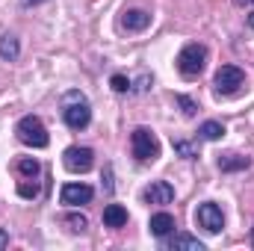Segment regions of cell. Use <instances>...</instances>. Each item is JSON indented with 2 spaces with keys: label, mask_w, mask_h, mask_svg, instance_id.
Returning <instances> with one entry per match:
<instances>
[{
  "label": "cell",
  "mask_w": 254,
  "mask_h": 251,
  "mask_svg": "<svg viewBox=\"0 0 254 251\" xmlns=\"http://www.w3.org/2000/svg\"><path fill=\"white\" fill-rule=\"evenodd\" d=\"M63 119H65V125L71 127V130L89 127V122H92V107H89V101H86L83 92L71 89V92L63 95Z\"/></svg>",
  "instance_id": "obj_1"
},
{
  "label": "cell",
  "mask_w": 254,
  "mask_h": 251,
  "mask_svg": "<svg viewBox=\"0 0 254 251\" xmlns=\"http://www.w3.org/2000/svg\"><path fill=\"white\" fill-rule=\"evenodd\" d=\"M15 136H18V142H24V145H30V148H48V142H51L48 127L42 125L39 116H24V119L15 125Z\"/></svg>",
  "instance_id": "obj_2"
},
{
  "label": "cell",
  "mask_w": 254,
  "mask_h": 251,
  "mask_svg": "<svg viewBox=\"0 0 254 251\" xmlns=\"http://www.w3.org/2000/svg\"><path fill=\"white\" fill-rule=\"evenodd\" d=\"M130 148H133V157L139 163H154L160 157V142L154 136V130L148 127H136L133 136H130Z\"/></svg>",
  "instance_id": "obj_3"
},
{
  "label": "cell",
  "mask_w": 254,
  "mask_h": 251,
  "mask_svg": "<svg viewBox=\"0 0 254 251\" xmlns=\"http://www.w3.org/2000/svg\"><path fill=\"white\" fill-rule=\"evenodd\" d=\"M243 86H246V74H243V68H237V65H222V68L216 71V77H213V89H216L219 98L237 95Z\"/></svg>",
  "instance_id": "obj_4"
},
{
  "label": "cell",
  "mask_w": 254,
  "mask_h": 251,
  "mask_svg": "<svg viewBox=\"0 0 254 251\" xmlns=\"http://www.w3.org/2000/svg\"><path fill=\"white\" fill-rule=\"evenodd\" d=\"M204 65H207V48L198 45V42L187 45V48L178 54V71H181L184 77H198V74L204 71Z\"/></svg>",
  "instance_id": "obj_5"
},
{
  "label": "cell",
  "mask_w": 254,
  "mask_h": 251,
  "mask_svg": "<svg viewBox=\"0 0 254 251\" xmlns=\"http://www.w3.org/2000/svg\"><path fill=\"white\" fill-rule=\"evenodd\" d=\"M195 222H198V228H204L207 234H219V231L225 228V213H222L219 204L204 201V204H198V210H195Z\"/></svg>",
  "instance_id": "obj_6"
},
{
  "label": "cell",
  "mask_w": 254,
  "mask_h": 251,
  "mask_svg": "<svg viewBox=\"0 0 254 251\" xmlns=\"http://www.w3.org/2000/svg\"><path fill=\"white\" fill-rule=\"evenodd\" d=\"M63 163H65V169H68V172H74V175H86V172L95 166V151H92V148L71 145V148H65Z\"/></svg>",
  "instance_id": "obj_7"
},
{
  "label": "cell",
  "mask_w": 254,
  "mask_h": 251,
  "mask_svg": "<svg viewBox=\"0 0 254 251\" xmlns=\"http://www.w3.org/2000/svg\"><path fill=\"white\" fill-rule=\"evenodd\" d=\"M92 195H95V189L89 187V184H65L63 192H60L63 204H68V207H80V204H89V201H92Z\"/></svg>",
  "instance_id": "obj_8"
},
{
  "label": "cell",
  "mask_w": 254,
  "mask_h": 251,
  "mask_svg": "<svg viewBox=\"0 0 254 251\" xmlns=\"http://www.w3.org/2000/svg\"><path fill=\"white\" fill-rule=\"evenodd\" d=\"M172 198H175V187L169 181H154L151 187L142 189L145 204H172Z\"/></svg>",
  "instance_id": "obj_9"
},
{
  "label": "cell",
  "mask_w": 254,
  "mask_h": 251,
  "mask_svg": "<svg viewBox=\"0 0 254 251\" xmlns=\"http://www.w3.org/2000/svg\"><path fill=\"white\" fill-rule=\"evenodd\" d=\"M148 24H151V15L145 9H127V12H122V27L130 30V33H139Z\"/></svg>",
  "instance_id": "obj_10"
},
{
  "label": "cell",
  "mask_w": 254,
  "mask_h": 251,
  "mask_svg": "<svg viewBox=\"0 0 254 251\" xmlns=\"http://www.w3.org/2000/svg\"><path fill=\"white\" fill-rule=\"evenodd\" d=\"M148 231H151L154 237H169V234L175 231V216H169V213H157V216H151Z\"/></svg>",
  "instance_id": "obj_11"
},
{
  "label": "cell",
  "mask_w": 254,
  "mask_h": 251,
  "mask_svg": "<svg viewBox=\"0 0 254 251\" xmlns=\"http://www.w3.org/2000/svg\"><path fill=\"white\" fill-rule=\"evenodd\" d=\"M249 166H252V157H243V154H222L219 157L222 172H246Z\"/></svg>",
  "instance_id": "obj_12"
},
{
  "label": "cell",
  "mask_w": 254,
  "mask_h": 251,
  "mask_svg": "<svg viewBox=\"0 0 254 251\" xmlns=\"http://www.w3.org/2000/svg\"><path fill=\"white\" fill-rule=\"evenodd\" d=\"M104 225H107V228H125L127 225V210L122 204H107V207H104Z\"/></svg>",
  "instance_id": "obj_13"
},
{
  "label": "cell",
  "mask_w": 254,
  "mask_h": 251,
  "mask_svg": "<svg viewBox=\"0 0 254 251\" xmlns=\"http://www.w3.org/2000/svg\"><path fill=\"white\" fill-rule=\"evenodd\" d=\"M169 249L172 251H204V243L190 237V234H178V237H172Z\"/></svg>",
  "instance_id": "obj_14"
},
{
  "label": "cell",
  "mask_w": 254,
  "mask_h": 251,
  "mask_svg": "<svg viewBox=\"0 0 254 251\" xmlns=\"http://www.w3.org/2000/svg\"><path fill=\"white\" fill-rule=\"evenodd\" d=\"M198 136H201L204 142H219V139L225 136V125H222V122H204V125L198 127Z\"/></svg>",
  "instance_id": "obj_15"
},
{
  "label": "cell",
  "mask_w": 254,
  "mask_h": 251,
  "mask_svg": "<svg viewBox=\"0 0 254 251\" xmlns=\"http://www.w3.org/2000/svg\"><path fill=\"white\" fill-rule=\"evenodd\" d=\"M18 54H21L18 39H15V36H9V33H6V36H0V57L12 63V60H18Z\"/></svg>",
  "instance_id": "obj_16"
},
{
  "label": "cell",
  "mask_w": 254,
  "mask_h": 251,
  "mask_svg": "<svg viewBox=\"0 0 254 251\" xmlns=\"http://www.w3.org/2000/svg\"><path fill=\"white\" fill-rule=\"evenodd\" d=\"M18 175L21 178H30V181H36L39 178V172H42V166H39V160H33V157H24V160H18Z\"/></svg>",
  "instance_id": "obj_17"
},
{
  "label": "cell",
  "mask_w": 254,
  "mask_h": 251,
  "mask_svg": "<svg viewBox=\"0 0 254 251\" xmlns=\"http://www.w3.org/2000/svg\"><path fill=\"white\" fill-rule=\"evenodd\" d=\"M63 222L71 228V231H74V234H83V231L89 228V222H86V216H83V213H68Z\"/></svg>",
  "instance_id": "obj_18"
},
{
  "label": "cell",
  "mask_w": 254,
  "mask_h": 251,
  "mask_svg": "<svg viewBox=\"0 0 254 251\" xmlns=\"http://www.w3.org/2000/svg\"><path fill=\"white\" fill-rule=\"evenodd\" d=\"M172 145H175V151H178V154H181L184 160H195V157H198V148H195L192 142H184V139H175Z\"/></svg>",
  "instance_id": "obj_19"
},
{
  "label": "cell",
  "mask_w": 254,
  "mask_h": 251,
  "mask_svg": "<svg viewBox=\"0 0 254 251\" xmlns=\"http://www.w3.org/2000/svg\"><path fill=\"white\" fill-rule=\"evenodd\" d=\"M175 101H178V107H181V110H184V116H195V113H198V101H192L190 95H175Z\"/></svg>",
  "instance_id": "obj_20"
},
{
  "label": "cell",
  "mask_w": 254,
  "mask_h": 251,
  "mask_svg": "<svg viewBox=\"0 0 254 251\" xmlns=\"http://www.w3.org/2000/svg\"><path fill=\"white\" fill-rule=\"evenodd\" d=\"M18 195L21 198H36L39 195V184L36 181L30 184V178H24V184H18Z\"/></svg>",
  "instance_id": "obj_21"
},
{
  "label": "cell",
  "mask_w": 254,
  "mask_h": 251,
  "mask_svg": "<svg viewBox=\"0 0 254 251\" xmlns=\"http://www.w3.org/2000/svg\"><path fill=\"white\" fill-rule=\"evenodd\" d=\"M110 86H113L116 92H130V89H133V83L127 80L125 74H113V77H110Z\"/></svg>",
  "instance_id": "obj_22"
},
{
  "label": "cell",
  "mask_w": 254,
  "mask_h": 251,
  "mask_svg": "<svg viewBox=\"0 0 254 251\" xmlns=\"http://www.w3.org/2000/svg\"><path fill=\"white\" fill-rule=\"evenodd\" d=\"M104 189H107V192H113V169H110V166L104 169Z\"/></svg>",
  "instance_id": "obj_23"
},
{
  "label": "cell",
  "mask_w": 254,
  "mask_h": 251,
  "mask_svg": "<svg viewBox=\"0 0 254 251\" xmlns=\"http://www.w3.org/2000/svg\"><path fill=\"white\" fill-rule=\"evenodd\" d=\"M148 83H151V77H148V74H142V77H139V83H136V92H145V89H148Z\"/></svg>",
  "instance_id": "obj_24"
},
{
  "label": "cell",
  "mask_w": 254,
  "mask_h": 251,
  "mask_svg": "<svg viewBox=\"0 0 254 251\" xmlns=\"http://www.w3.org/2000/svg\"><path fill=\"white\" fill-rule=\"evenodd\" d=\"M6 246H9V234H6V231L0 228V251L6 249Z\"/></svg>",
  "instance_id": "obj_25"
},
{
  "label": "cell",
  "mask_w": 254,
  "mask_h": 251,
  "mask_svg": "<svg viewBox=\"0 0 254 251\" xmlns=\"http://www.w3.org/2000/svg\"><path fill=\"white\" fill-rule=\"evenodd\" d=\"M237 6H254V0H234Z\"/></svg>",
  "instance_id": "obj_26"
},
{
  "label": "cell",
  "mask_w": 254,
  "mask_h": 251,
  "mask_svg": "<svg viewBox=\"0 0 254 251\" xmlns=\"http://www.w3.org/2000/svg\"><path fill=\"white\" fill-rule=\"evenodd\" d=\"M39 3H45V0H24V6H39Z\"/></svg>",
  "instance_id": "obj_27"
},
{
  "label": "cell",
  "mask_w": 254,
  "mask_h": 251,
  "mask_svg": "<svg viewBox=\"0 0 254 251\" xmlns=\"http://www.w3.org/2000/svg\"><path fill=\"white\" fill-rule=\"evenodd\" d=\"M249 27H252V30H254V12H252V15H249Z\"/></svg>",
  "instance_id": "obj_28"
},
{
  "label": "cell",
  "mask_w": 254,
  "mask_h": 251,
  "mask_svg": "<svg viewBox=\"0 0 254 251\" xmlns=\"http://www.w3.org/2000/svg\"><path fill=\"white\" fill-rule=\"evenodd\" d=\"M252 246H254V228H252Z\"/></svg>",
  "instance_id": "obj_29"
}]
</instances>
